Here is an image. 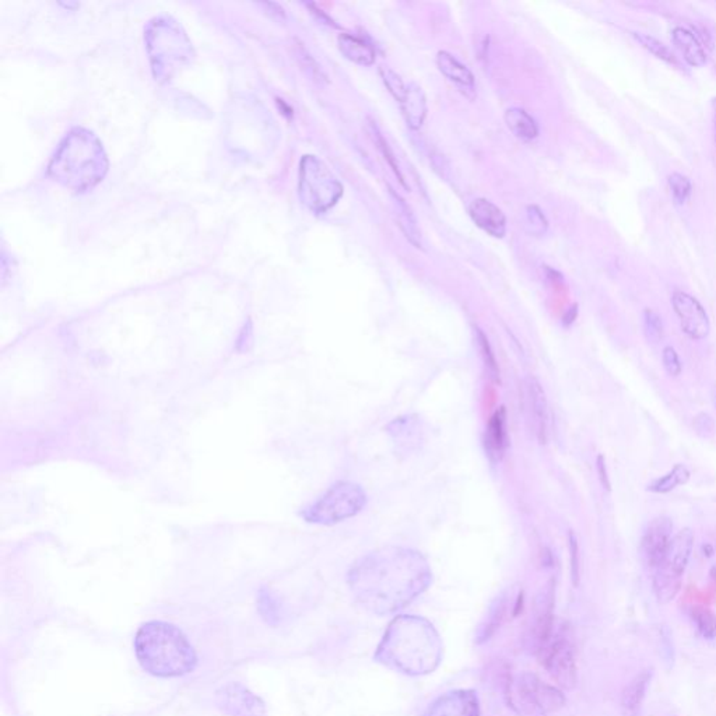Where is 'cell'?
Wrapping results in <instances>:
<instances>
[{
  "label": "cell",
  "instance_id": "obj_27",
  "mask_svg": "<svg viewBox=\"0 0 716 716\" xmlns=\"http://www.w3.org/2000/svg\"><path fill=\"white\" fill-rule=\"evenodd\" d=\"M690 479H691L690 469L683 463H678L668 473L650 482L647 486V492L652 493V494H668V493L678 489L679 486L687 484Z\"/></svg>",
  "mask_w": 716,
  "mask_h": 716
},
{
  "label": "cell",
  "instance_id": "obj_4",
  "mask_svg": "<svg viewBox=\"0 0 716 716\" xmlns=\"http://www.w3.org/2000/svg\"><path fill=\"white\" fill-rule=\"evenodd\" d=\"M109 171V160L96 135L76 128L67 133L49 162L48 172L60 185L86 192L101 182Z\"/></svg>",
  "mask_w": 716,
  "mask_h": 716
},
{
  "label": "cell",
  "instance_id": "obj_36",
  "mask_svg": "<svg viewBox=\"0 0 716 716\" xmlns=\"http://www.w3.org/2000/svg\"><path fill=\"white\" fill-rule=\"evenodd\" d=\"M379 75H381L385 88L392 94L393 99L398 102L402 101L406 93V86L405 83H403L402 78H400V76H399L395 70H392L388 67H379Z\"/></svg>",
  "mask_w": 716,
  "mask_h": 716
},
{
  "label": "cell",
  "instance_id": "obj_47",
  "mask_svg": "<svg viewBox=\"0 0 716 716\" xmlns=\"http://www.w3.org/2000/svg\"><path fill=\"white\" fill-rule=\"evenodd\" d=\"M711 576H712L713 581L716 582V566L711 570Z\"/></svg>",
  "mask_w": 716,
  "mask_h": 716
},
{
  "label": "cell",
  "instance_id": "obj_19",
  "mask_svg": "<svg viewBox=\"0 0 716 716\" xmlns=\"http://www.w3.org/2000/svg\"><path fill=\"white\" fill-rule=\"evenodd\" d=\"M654 678V669H645L624 687L621 692V712L623 716H641L648 689Z\"/></svg>",
  "mask_w": 716,
  "mask_h": 716
},
{
  "label": "cell",
  "instance_id": "obj_5",
  "mask_svg": "<svg viewBox=\"0 0 716 716\" xmlns=\"http://www.w3.org/2000/svg\"><path fill=\"white\" fill-rule=\"evenodd\" d=\"M508 707L519 716H547L566 705V697L557 687L543 683L531 671H524L505 683Z\"/></svg>",
  "mask_w": 716,
  "mask_h": 716
},
{
  "label": "cell",
  "instance_id": "obj_24",
  "mask_svg": "<svg viewBox=\"0 0 716 716\" xmlns=\"http://www.w3.org/2000/svg\"><path fill=\"white\" fill-rule=\"evenodd\" d=\"M337 46H339V51L342 52L343 57L350 62L360 65V67L374 65L377 54H375V49L364 39L351 36V34H340L337 38Z\"/></svg>",
  "mask_w": 716,
  "mask_h": 716
},
{
  "label": "cell",
  "instance_id": "obj_26",
  "mask_svg": "<svg viewBox=\"0 0 716 716\" xmlns=\"http://www.w3.org/2000/svg\"><path fill=\"white\" fill-rule=\"evenodd\" d=\"M503 119L507 123L508 130L519 140L532 141L539 136V128H537L536 120L524 109H518V107L507 109L505 115H503Z\"/></svg>",
  "mask_w": 716,
  "mask_h": 716
},
{
  "label": "cell",
  "instance_id": "obj_9",
  "mask_svg": "<svg viewBox=\"0 0 716 716\" xmlns=\"http://www.w3.org/2000/svg\"><path fill=\"white\" fill-rule=\"evenodd\" d=\"M537 658L561 689L573 690L576 686V644L568 624L561 621L555 627L552 637L539 650Z\"/></svg>",
  "mask_w": 716,
  "mask_h": 716
},
{
  "label": "cell",
  "instance_id": "obj_15",
  "mask_svg": "<svg viewBox=\"0 0 716 716\" xmlns=\"http://www.w3.org/2000/svg\"><path fill=\"white\" fill-rule=\"evenodd\" d=\"M424 716H480V701L473 690H455L430 705Z\"/></svg>",
  "mask_w": 716,
  "mask_h": 716
},
{
  "label": "cell",
  "instance_id": "obj_32",
  "mask_svg": "<svg viewBox=\"0 0 716 716\" xmlns=\"http://www.w3.org/2000/svg\"><path fill=\"white\" fill-rule=\"evenodd\" d=\"M524 227H526L529 234L534 235V237H543L549 230V222L545 219L542 209L536 206V204H531V206L526 207Z\"/></svg>",
  "mask_w": 716,
  "mask_h": 716
},
{
  "label": "cell",
  "instance_id": "obj_37",
  "mask_svg": "<svg viewBox=\"0 0 716 716\" xmlns=\"http://www.w3.org/2000/svg\"><path fill=\"white\" fill-rule=\"evenodd\" d=\"M662 363L663 368L668 372L670 377H679L683 371V364H681L680 357L678 351L671 346H666L662 351Z\"/></svg>",
  "mask_w": 716,
  "mask_h": 716
},
{
  "label": "cell",
  "instance_id": "obj_46",
  "mask_svg": "<svg viewBox=\"0 0 716 716\" xmlns=\"http://www.w3.org/2000/svg\"><path fill=\"white\" fill-rule=\"evenodd\" d=\"M705 552H708V557H711V555H712V553H713L712 545H704V553Z\"/></svg>",
  "mask_w": 716,
  "mask_h": 716
},
{
  "label": "cell",
  "instance_id": "obj_39",
  "mask_svg": "<svg viewBox=\"0 0 716 716\" xmlns=\"http://www.w3.org/2000/svg\"><path fill=\"white\" fill-rule=\"evenodd\" d=\"M692 426L700 437L708 438L712 435L713 430H715V421L710 414L700 413L692 421Z\"/></svg>",
  "mask_w": 716,
  "mask_h": 716
},
{
  "label": "cell",
  "instance_id": "obj_22",
  "mask_svg": "<svg viewBox=\"0 0 716 716\" xmlns=\"http://www.w3.org/2000/svg\"><path fill=\"white\" fill-rule=\"evenodd\" d=\"M505 409L500 408L490 420L486 434V452L493 463H498L505 455L508 447Z\"/></svg>",
  "mask_w": 716,
  "mask_h": 716
},
{
  "label": "cell",
  "instance_id": "obj_6",
  "mask_svg": "<svg viewBox=\"0 0 716 716\" xmlns=\"http://www.w3.org/2000/svg\"><path fill=\"white\" fill-rule=\"evenodd\" d=\"M367 505V493L356 483L337 482L301 513L309 524H340L358 515Z\"/></svg>",
  "mask_w": 716,
  "mask_h": 716
},
{
  "label": "cell",
  "instance_id": "obj_21",
  "mask_svg": "<svg viewBox=\"0 0 716 716\" xmlns=\"http://www.w3.org/2000/svg\"><path fill=\"white\" fill-rule=\"evenodd\" d=\"M400 104L403 118L411 130H419L423 126L424 120L429 112V105H427V97L424 94L423 88H420L417 83H410L406 86L405 97Z\"/></svg>",
  "mask_w": 716,
  "mask_h": 716
},
{
  "label": "cell",
  "instance_id": "obj_20",
  "mask_svg": "<svg viewBox=\"0 0 716 716\" xmlns=\"http://www.w3.org/2000/svg\"><path fill=\"white\" fill-rule=\"evenodd\" d=\"M389 193L390 202H392L393 214L396 217L399 228L402 231L406 240L414 246V248H423V237H421V231H420L419 223H417L416 216H414L413 210L409 206L408 202L396 192L395 189L390 188L388 191Z\"/></svg>",
  "mask_w": 716,
  "mask_h": 716
},
{
  "label": "cell",
  "instance_id": "obj_33",
  "mask_svg": "<svg viewBox=\"0 0 716 716\" xmlns=\"http://www.w3.org/2000/svg\"><path fill=\"white\" fill-rule=\"evenodd\" d=\"M474 333H476L477 345H479L480 351H482L483 361L486 364L490 377H492L494 381H500V368H498L497 360H495V356L494 353H493V348L492 346H490L487 336L484 335L483 330L479 329V327L474 329Z\"/></svg>",
  "mask_w": 716,
  "mask_h": 716
},
{
  "label": "cell",
  "instance_id": "obj_14",
  "mask_svg": "<svg viewBox=\"0 0 716 716\" xmlns=\"http://www.w3.org/2000/svg\"><path fill=\"white\" fill-rule=\"evenodd\" d=\"M524 387L526 410H528L534 434H536L540 444H545L547 437H549V406H547L545 389L534 377L526 378Z\"/></svg>",
  "mask_w": 716,
  "mask_h": 716
},
{
  "label": "cell",
  "instance_id": "obj_31",
  "mask_svg": "<svg viewBox=\"0 0 716 716\" xmlns=\"http://www.w3.org/2000/svg\"><path fill=\"white\" fill-rule=\"evenodd\" d=\"M297 59L300 62L301 69L306 72V75L312 81L318 84L329 83V78H327V75L322 69L321 65L311 57V54L301 44H298L297 47Z\"/></svg>",
  "mask_w": 716,
  "mask_h": 716
},
{
  "label": "cell",
  "instance_id": "obj_23",
  "mask_svg": "<svg viewBox=\"0 0 716 716\" xmlns=\"http://www.w3.org/2000/svg\"><path fill=\"white\" fill-rule=\"evenodd\" d=\"M671 41L678 47L684 60L691 67H702L707 62V52L692 31L684 27H675L671 30Z\"/></svg>",
  "mask_w": 716,
  "mask_h": 716
},
{
  "label": "cell",
  "instance_id": "obj_12",
  "mask_svg": "<svg viewBox=\"0 0 716 716\" xmlns=\"http://www.w3.org/2000/svg\"><path fill=\"white\" fill-rule=\"evenodd\" d=\"M673 539V522L669 516H657L647 524L641 537V557L650 570H657Z\"/></svg>",
  "mask_w": 716,
  "mask_h": 716
},
{
  "label": "cell",
  "instance_id": "obj_29",
  "mask_svg": "<svg viewBox=\"0 0 716 716\" xmlns=\"http://www.w3.org/2000/svg\"><path fill=\"white\" fill-rule=\"evenodd\" d=\"M689 617L697 634L708 641L716 639V616L704 606H691Z\"/></svg>",
  "mask_w": 716,
  "mask_h": 716
},
{
  "label": "cell",
  "instance_id": "obj_43",
  "mask_svg": "<svg viewBox=\"0 0 716 716\" xmlns=\"http://www.w3.org/2000/svg\"><path fill=\"white\" fill-rule=\"evenodd\" d=\"M259 6L264 7V12L266 13L267 16H270V17L277 18V20H285V10L277 4L265 2V4H259Z\"/></svg>",
  "mask_w": 716,
  "mask_h": 716
},
{
  "label": "cell",
  "instance_id": "obj_35",
  "mask_svg": "<svg viewBox=\"0 0 716 716\" xmlns=\"http://www.w3.org/2000/svg\"><path fill=\"white\" fill-rule=\"evenodd\" d=\"M669 188H670L673 199H675L678 204L686 203L690 196H691V181L686 175L679 174V172H675V174H671L669 177Z\"/></svg>",
  "mask_w": 716,
  "mask_h": 716
},
{
  "label": "cell",
  "instance_id": "obj_8",
  "mask_svg": "<svg viewBox=\"0 0 716 716\" xmlns=\"http://www.w3.org/2000/svg\"><path fill=\"white\" fill-rule=\"evenodd\" d=\"M694 534L691 529H681L671 539L668 553L660 566L654 571V594L660 605H668L680 592L681 579L690 563Z\"/></svg>",
  "mask_w": 716,
  "mask_h": 716
},
{
  "label": "cell",
  "instance_id": "obj_38",
  "mask_svg": "<svg viewBox=\"0 0 716 716\" xmlns=\"http://www.w3.org/2000/svg\"><path fill=\"white\" fill-rule=\"evenodd\" d=\"M568 543H570L571 579L574 586H578L581 578V560H579L578 539L573 531L568 534Z\"/></svg>",
  "mask_w": 716,
  "mask_h": 716
},
{
  "label": "cell",
  "instance_id": "obj_1",
  "mask_svg": "<svg viewBox=\"0 0 716 716\" xmlns=\"http://www.w3.org/2000/svg\"><path fill=\"white\" fill-rule=\"evenodd\" d=\"M348 582L354 597L369 612L389 615L427 591L432 571L421 553L390 545L357 560Z\"/></svg>",
  "mask_w": 716,
  "mask_h": 716
},
{
  "label": "cell",
  "instance_id": "obj_11",
  "mask_svg": "<svg viewBox=\"0 0 716 716\" xmlns=\"http://www.w3.org/2000/svg\"><path fill=\"white\" fill-rule=\"evenodd\" d=\"M671 306L678 315L681 330L692 340H702L710 335L711 322L702 304L684 291H675Z\"/></svg>",
  "mask_w": 716,
  "mask_h": 716
},
{
  "label": "cell",
  "instance_id": "obj_30",
  "mask_svg": "<svg viewBox=\"0 0 716 716\" xmlns=\"http://www.w3.org/2000/svg\"><path fill=\"white\" fill-rule=\"evenodd\" d=\"M633 36L634 38H636L637 41H638L645 49H648L650 54L655 55V57H659V59H662L663 62L670 63V65H679L678 57H676V55L671 52V49H669L665 44L658 41V39L654 38V36L641 33H633Z\"/></svg>",
  "mask_w": 716,
  "mask_h": 716
},
{
  "label": "cell",
  "instance_id": "obj_18",
  "mask_svg": "<svg viewBox=\"0 0 716 716\" xmlns=\"http://www.w3.org/2000/svg\"><path fill=\"white\" fill-rule=\"evenodd\" d=\"M438 69L451 83L455 84L456 88L461 91L466 99H474L477 96L476 81L473 73L463 63L459 62L453 55L447 51H440L437 54Z\"/></svg>",
  "mask_w": 716,
  "mask_h": 716
},
{
  "label": "cell",
  "instance_id": "obj_41",
  "mask_svg": "<svg viewBox=\"0 0 716 716\" xmlns=\"http://www.w3.org/2000/svg\"><path fill=\"white\" fill-rule=\"evenodd\" d=\"M252 345H254V332H252L251 322H248V324L244 325L243 329H241L237 343H235V350H237L238 353L245 354L251 350Z\"/></svg>",
  "mask_w": 716,
  "mask_h": 716
},
{
  "label": "cell",
  "instance_id": "obj_10",
  "mask_svg": "<svg viewBox=\"0 0 716 716\" xmlns=\"http://www.w3.org/2000/svg\"><path fill=\"white\" fill-rule=\"evenodd\" d=\"M555 581L550 579L549 584L543 587L534 599V612H532L531 621H529L528 634H526V647L534 654H539V650L545 647V642L549 641L555 629Z\"/></svg>",
  "mask_w": 716,
  "mask_h": 716
},
{
  "label": "cell",
  "instance_id": "obj_49",
  "mask_svg": "<svg viewBox=\"0 0 716 716\" xmlns=\"http://www.w3.org/2000/svg\"><path fill=\"white\" fill-rule=\"evenodd\" d=\"M715 641H716V639H715Z\"/></svg>",
  "mask_w": 716,
  "mask_h": 716
},
{
  "label": "cell",
  "instance_id": "obj_40",
  "mask_svg": "<svg viewBox=\"0 0 716 716\" xmlns=\"http://www.w3.org/2000/svg\"><path fill=\"white\" fill-rule=\"evenodd\" d=\"M660 655H662L665 662L668 663V668L673 666L675 662V650H673V644H671L670 633L668 628H662L660 631Z\"/></svg>",
  "mask_w": 716,
  "mask_h": 716
},
{
  "label": "cell",
  "instance_id": "obj_44",
  "mask_svg": "<svg viewBox=\"0 0 716 716\" xmlns=\"http://www.w3.org/2000/svg\"><path fill=\"white\" fill-rule=\"evenodd\" d=\"M306 6H308L309 9H311L312 15H314L315 17H316V20H318L319 23H322V25L329 26V27L339 28V26L336 25L335 21H333L332 18L329 17V16L325 15V13L322 12L321 9H318V7L315 6L314 4H308L306 5Z\"/></svg>",
  "mask_w": 716,
  "mask_h": 716
},
{
  "label": "cell",
  "instance_id": "obj_45",
  "mask_svg": "<svg viewBox=\"0 0 716 716\" xmlns=\"http://www.w3.org/2000/svg\"><path fill=\"white\" fill-rule=\"evenodd\" d=\"M576 316H578V306L574 304V306L566 311V314L564 315V325H566V327H571V325L574 324V321H576Z\"/></svg>",
  "mask_w": 716,
  "mask_h": 716
},
{
  "label": "cell",
  "instance_id": "obj_42",
  "mask_svg": "<svg viewBox=\"0 0 716 716\" xmlns=\"http://www.w3.org/2000/svg\"><path fill=\"white\" fill-rule=\"evenodd\" d=\"M597 474H599L600 483H602L603 489L606 492H610L612 490V483H610V477H608L607 466H606V459L605 456L600 453L597 455Z\"/></svg>",
  "mask_w": 716,
  "mask_h": 716
},
{
  "label": "cell",
  "instance_id": "obj_34",
  "mask_svg": "<svg viewBox=\"0 0 716 716\" xmlns=\"http://www.w3.org/2000/svg\"><path fill=\"white\" fill-rule=\"evenodd\" d=\"M644 330L648 342L659 343L663 337V321L660 315L654 309L647 308L644 311Z\"/></svg>",
  "mask_w": 716,
  "mask_h": 716
},
{
  "label": "cell",
  "instance_id": "obj_16",
  "mask_svg": "<svg viewBox=\"0 0 716 716\" xmlns=\"http://www.w3.org/2000/svg\"><path fill=\"white\" fill-rule=\"evenodd\" d=\"M388 434L396 445V452L409 453L419 450L423 442L424 429L421 420L416 414L398 417L387 426Z\"/></svg>",
  "mask_w": 716,
  "mask_h": 716
},
{
  "label": "cell",
  "instance_id": "obj_13",
  "mask_svg": "<svg viewBox=\"0 0 716 716\" xmlns=\"http://www.w3.org/2000/svg\"><path fill=\"white\" fill-rule=\"evenodd\" d=\"M216 704L228 716H265L266 713L262 699L240 683H228L217 690Z\"/></svg>",
  "mask_w": 716,
  "mask_h": 716
},
{
  "label": "cell",
  "instance_id": "obj_2",
  "mask_svg": "<svg viewBox=\"0 0 716 716\" xmlns=\"http://www.w3.org/2000/svg\"><path fill=\"white\" fill-rule=\"evenodd\" d=\"M375 659L405 675H429L442 660V642L426 618L399 616L387 629Z\"/></svg>",
  "mask_w": 716,
  "mask_h": 716
},
{
  "label": "cell",
  "instance_id": "obj_3",
  "mask_svg": "<svg viewBox=\"0 0 716 716\" xmlns=\"http://www.w3.org/2000/svg\"><path fill=\"white\" fill-rule=\"evenodd\" d=\"M135 652L143 670L156 678H181L195 670V649L177 626L149 621L135 637Z\"/></svg>",
  "mask_w": 716,
  "mask_h": 716
},
{
  "label": "cell",
  "instance_id": "obj_25",
  "mask_svg": "<svg viewBox=\"0 0 716 716\" xmlns=\"http://www.w3.org/2000/svg\"><path fill=\"white\" fill-rule=\"evenodd\" d=\"M508 606H510V599H508L507 594L500 595V597L494 600L492 607H490L489 613H487L486 620L483 621V623L480 624L479 628H477V644H483V642L489 641V639L497 633V629L503 626V620L507 617Z\"/></svg>",
  "mask_w": 716,
  "mask_h": 716
},
{
  "label": "cell",
  "instance_id": "obj_7",
  "mask_svg": "<svg viewBox=\"0 0 716 716\" xmlns=\"http://www.w3.org/2000/svg\"><path fill=\"white\" fill-rule=\"evenodd\" d=\"M298 195L314 213H325L343 196V185L316 156H304L298 172Z\"/></svg>",
  "mask_w": 716,
  "mask_h": 716
},
{
  "label": "cell",
  "instance_id": "obj_17",
  "mask_svg": "<svg viewBox=\"0 0 716 716\" xmlns=\"http://www.w3.org/2000/svg\"><path fill=\"white\" fill-rule=\"evenodd\" d=\"M469 216L477 227L494 238L507 234V217L500 207L487 199H474L469 206Z\"/></svg>",
  "mask_w": 716,
  "mask_h": 716
},
{
  "label": "cell",
  "instance_id": "obj_48",
  "mask_svg": "<svg viewBox=\"0 0 716 716\" xmlns=\"http://www.w3.org/2000/svg\"><path fill=\"white\" fill-rule=\"evenodd\" d=\"M713 109H715V140H716V99H713Z\"/></svg>",
  "mask_w": 716,
  "mask_h": 716
},
{
  "label": "cell",
  "instance_id": "obj_28",
  "mask_svg": "<svg viewBox=\"0 0 716 716\" xmlns=\"http://www.w3.org/2000/svg\"><path fill=\"white\" fill-rule=\"evenodd\" d=\"M366 130L367 132H368L369 138H371V140L374 141L375 146H377L378 150L381 151L385 161H387L388 164H389V167L392 168V171L395 172V175L398 177L400 185H402L405 189H409L408 182H406L405 180V175H403L402 171H400L398 160H396L395 154H393L389 143H388L387 139L384 138L381 130H379V126L377 125V122H375L372 118H367Z\"/></svg>",
  "mask_w": 716,
  "mask_h": 716
}]
</instances>
